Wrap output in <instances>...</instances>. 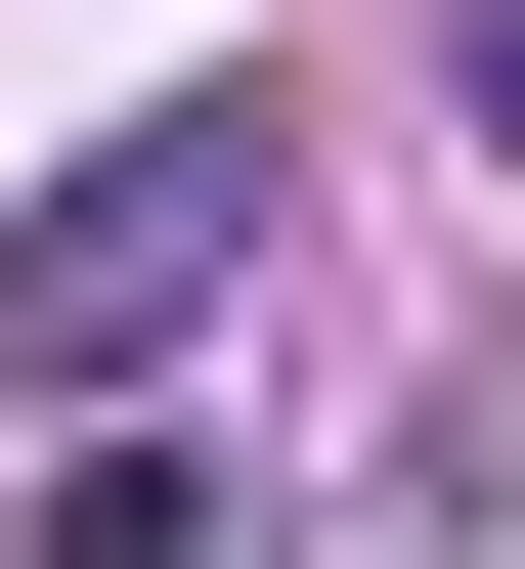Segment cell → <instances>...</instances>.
Listing matches in <instances>:
<instances>
[{
  "instance_id": "6da1fadb",
  "label": "cell",
  "mask_w": 525,
  "mask_h": 569,
  "mask_svg": "<svg viewBox=\"0 0 525 569\" xmlns=\"http://www.w3.org/2000/svg\"><path fill=\"white\" fill-rule=\"evenodd\" d=\"M220 263H263V88H132V132H88L44 219H0V351H44V395H132Z\"/></svg>"
},
{
  "instance_id": "7a4b0ae2",
  "label": "cell",
  "mask_w": 525,
  "mask_h": 569,
  "mask_svg": "<svg viewBox=\"0 0 525 569\" xmlns=\"http://www.w3.org/2000/svg\"><path fill=\"white\" fill-rule=\"evenodd\" d=\"M220 526H263V482H220V438H132V395H88V438H44V569H220Z\"/></svg>"
}]
</instances>
